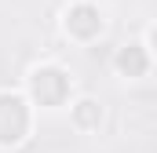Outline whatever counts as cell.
Wrapping results in <instances>:
<instances>
[{"instance_id": "1", "label": "cell", "mask_w": 157, "mask_h": 153, "mask_svg": "<svg viewBox=\"0 0 157 153\" xmlns=\"http://www.w3.org/2000/svg\"><path fill=\"white\" fill-rule=\"evenodd\" d=\"M29 124H33V113H29L26 95L0 91V150H11V146L26 142Z\"/></svg>"}, {"instance_id": "2", "label": "cell", "mask_w": 157, "mask_h": 153, "mask_svg": "<svg viewBox=\"0 0 157 153\" xmlns=\"http://www.w3.org/2000/svg\"><path fill=\"white\" fill-rule=\"evenodd\" d=\"M29 99L44 110H59L70 99V76L59 66H37L29 73Z\"/></svg>"}, {"instance_id": "3", "label": "cell", "mask_w": 157, "mask_h": 153, "mask_svg": "<svg viewBox=\"0 0 157 153\" xmlns=\"http://www.w3.org/2000/svg\"><path fill=\"white\" fill-rule=\"evenodd\" d=\"M102 11L95 7V4H88V0H80L73 4L70 11H66V18H62V29H66V37L70 40H80V44H91V40L102 37Z\"/></svg>"}, {"instance_id": "4", "label": "cell", "mask_w": 157, "mask_h": 153, "mask_svg": "<svg viewBox=\"0 0 157 153\" xmlns=\"http://www.w3.org/2000/svg\"><path fill=\"white\" fill-rule=\"evenodd\" d=\"M113 66H117V73L128 76V80L146 76V69H150V51H146V44H124L117 55H113Z\"/></svg>"}, {"instance_id": "5", "label": "cell", "mask_w": 157, "mask_h": 153, "mask_svg": "<svg viewBox=\"0 0 157 153\" xmlns=\"http://www.w3.org/2000/svg\"><path fill=\"white\" fill-rule=\"evenodd\" d=\"M73 124H77L80 131H95L102 124V106L95 99H80L77 106H73Z\"/></svg>"}]
</instances>
